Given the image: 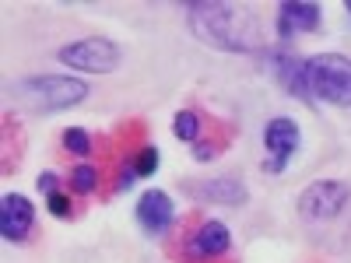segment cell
I'll return each mask as SVG.
<instances>
[{"label":"cell","mask_w":351,"mask_h":263,"mask_svg":"<svg viewBox=\"0 0 351 263\" xmlns=\"http://www.w3.org/2000/svg\"><path fill=\"white\" fill-rule=\"evenodd\" d=\"M197 197L200 200H211V203H225V208H243L250 200V190L243 183V175H218V179H208L197 186Z\"/></svg>","instance_id":"7c38bea8"},{"label":"cell","mask_w":351,"mask_h":263,"mask_svg":"<svg viewBox=\"0 0 351 263\" xmlns=\"http://www.w3.org/2000/svg\"><path fill=\"white\" fill-rule=\"evenodd\" d=\"M158 165H162V155H158V148L155 144H144V148L137 151V162H134V168H137V175H155L158 172Z\"/></svg>","instance_id":"9a60e30c"},{"label":"cell","mask_w":351,"mask_h":263,"mask_svg":"<svg viewBox=\"0 0 351 263\" xmlns=\"http://www.w3.org/2000/svg\"><path fill=\"white\" fill-rule=\"evenodd\" d=\"M190 32L211 49L221 53H253L260 46V25L250 8L225 4V0H190L183 4Z\"/></svg>","instance_id":"6da1fadb"},{"label":"cell","mask_w":351,"mask_h":263,"mask_svg":"<svg viewBox=\"0 0 351 263\" xmlns=\"http://www.w3.org/2000/svg\"><path fill=\"white\" fill-rule=\"evenodd\" d=\"M351 203V186L337 183V179H319L313 186H306L295 200V211L302 221L309 225H327L334 218L344 214V208Z\"/></svg>","instance_id":"277c9868"},{"label":"cell","mask_w":351,"mask_h":263,"mask_svg":"<svg viewBox=\"0 0 351 263\" xmlns=\"http://www.w3.org/2000/svg\"><path fill=\"white\" fill-rule=\"evenodd\" d=\"M267 175H281L285 168H288V162H281V158H263V165H260Z\"/></svg>","instance_id":"44dd1931"},{"label":"cell","mask_w":351,"mask_h":263,"mask_svg":"<svg viewBox=\"0 0 351 263\" xmlns=\"http://www.w3.org/2000/svg\"><path fill=\"white\" fill-rule=\"evenodd\" d=\"M11 95L25 102L32 112H64L88 99V84L71 74H36L11 84Z\"/></svg>","instance_id":"7a4b0ae2"},{"label":"cell","mask_w":351,"mask_h":263,"mask_svg":"<svg viewBox=\"0 0 351 263\" xmlns=\"http://www.w3.org/2000/svg\"><path fill=\"white\" fill-rule=\"evenodd\" d=\"M134 183H137V168H134V165H123V168H120V175H116V193L130 190Z\"/></svg>","instance_id":"d6986e66"},{"label":"cell","mask_w":351,"mask_h":263,"mask_svg":"<svg viewBox=\"0 0 351 263\" xmlns=\"http://www.w3.org/2000/svg\"><path fill=\"white\" fill-rule=\"evenodd\" d=\"M95 186H99V168H92V165H77L74 172H71V190H77V193H95Z\"/></svg>","instance_id":"5bb4252c"},{"label":"cell","mask_w":351,"mask_h":263,"mask_svg":"<svg viewBox=\"0 0 351 263\" xmlns=\"http://www.w3.org/2000/svg\"><path fill=\"white\" fill-rule=\"evenodd\" d=\"M120 46L109 42V39H77L71 46H64L56 53V60L64 67H74V71H84V74H112L120 67Z\"/></svg>","instance_id":"5b68a950"},{"label":"cell","mask_w":351,"mask_h":263,"mask_svg":"<svg viewBox=\"0 0 351 263\" xmlns=\"http://www.w3.org/2000/svg\"><path fill=\"white\" fill-rule=\"evenodd\" d=\"M36 186H39V193H60V190H56V186H60V175H56V172H43L39 175V179H36Z\"/></svg>","instance_id":"ffe728a7"},{"label":"cell","mask_w":351,"mask_h":263,"mask_svg":"<svg viewBox=\"0 0 351 263\" xmlns=\"http://www.w3.org/2000/svg\"><path fill=\"white\" fill-rule=\"evenodd\" d=\"M299 144H302V130H299L295 120H288V116H274V120L263 127V148H267L271 158L288 162L299 151Z\"/></svg>","instance_id":"8fae6325"},{"label":"cell","mask_w":351,"mask_h":263,"mask_svg":"<svg viewBox=\"0 0 351 263\" xmlns=\"http://www.w3.org/2000/svg\"><path fill=\"white\" fill-rule=\"evenodd\" d=\"M46 208H49L53 218H71V214H74V203H71L67 193H49V197H46Z\"/></svg>","instance_id":"e0dca14e"},{"label":"cell","mask_w":351,"mask_h":263,"mask_svg":"<svg viewBox=\"0 0 351 263\" xmlns=\"http://www.w3.org/2000/svg\"><path fill=\"white\" fill-rule=\"evenodd\" d=\"M200 130H204V123H200V116H197L193 109H180V112H176V120H172V134L180 137V140L197 144Z\"/></svg>","instance_id":"4fadbf2b"},{"label":"cell","mask_w":351,"mask_h":263,"mask_svg":"<svg viewBox=\"0 0 351 263\" xmlns=\"http://www.w3.org/2000/svg\"><path fill=\"white\" fill-rule=\"evenodd\" d=\"M176 221V203L169 193L162 190H144L137 200V225L148 231V236H165Z\"/></svg>","instance_id":"30bf717a"},{"label":"cell","mask_w":351,"mask_h":263,"mask_svg":"<svg viewBox=\"0 0 351 263\" xmlns=\"http://www.w3.org/2000/svg\"><path fill=\"white\" fill-rule=\"evenodd\" d=\"M228 246H232L228 225L218 218H204L186 239V260H218L228 253Z\"/></svg>","instance_id":"52a82bcc"},{"label":"cell","mask_w":351,"mask_h":263,"mask_svg":"<svg viewBox=\"0 0 351 263\" xmlns=\"http://www.w3.org/2000/svg\"><path fill=\"white\" fill-rule=\"evenodd\" d=\"M36 225V208L25 193H4L0 200V236L4 242H25Z\"/></svg>","instance_id":"ba28073f"},{"label":"cell","mask_w":351,"mask_h":263,"mask_svg":"<svg viewBox=\"0 0 351 263\" xmlns=\"http://www.w3.org/2000/svg\"><path fill=\"white\" fill-rule=\"evenodd\" d=\"M319 4L313 0H285L278 8V42L288 46L295 39V32H316L319 28Z\"/></svg>","instance_id":"9c48e42d"},{"label":"cell","mask_w":351,"mask_h":263,"mask_svg":"<svg viewBox=\"0 0 351 263\" xmlns=\"http://www.w3.org/2000/svg\"><path fill=\"white\" fill-rule=\"evenodd\" d=\"M267 71L278 77V84L291 99L306 102L309 109H316V99H313V88H309V74H306V60L295 53H288L285 46H274L267 49Z\"/></svg>","instance_id":"8992f818"},{"label":"cell","mask_w":351,"mask_h":263,"mask_svg":"<svg viewBox=\"0 0 351 263\" xmlns=\"http://www.w3.org/2000/svg\"><path fill=\"white\" fill-rule=\"evenodd\" d=\"M215 158H218V144L215 140L211 144L208 140H197L193 144V162H215Z\"/></svg>","instance_id":"ac0fdd59"},{"label":"cell","mask_w":351,"mask_h":263,"mask_svg":"<svg viewBox=\"0 0 351 263\" xmlns=\"http://www.w3.org/2000/svg\"><path fill=\"white\" fill-rule=\"evenodd\" d=\"M64 148L77 158H88L92 155V137H88L84 130H77V127H71V130H64Z\"/></svg>","instance_id":"2e32d148"},{"label":"cell","mask_w":351,"mask_h":263,"mask_svg":"<svg viewBox=\"0 0 351 263\" xmlns=\"http://www.w3.org/2000/svg\"><path fill=\"white\" fill-rule=\"evenodd\" d=\"M306 74H309V88L313 99L327 102V105H351V60L341 53H319L306 60Z\"/></svg>","instance_id":"3957f363"},{"label":"cell","mask_w":351,"mask_h":263,"mask_svg":"<svg viewBox=\"0 0 351 263\" xmlns=\"http://www.w3.org/2000/svg\"><path fill=\"white\" fill-rule=\"evenodd\" d=\"M344 11H348V14H351V0H344Z\"/></svg>","instance_id":"7402d4cb"}]
</instances>
